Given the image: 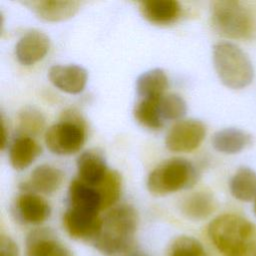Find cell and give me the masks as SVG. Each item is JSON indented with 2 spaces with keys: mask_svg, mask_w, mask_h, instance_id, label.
<instances>
[{
  "mask_svg": "<svg viewBox=\"0 0 256 256\" xmlns=\"http://www.w3.org/2000/svg\"><path fill=\"white\" fill-rule=\"evenodd\" d=\"M208 236L222 256H251L256 250V227L236 214H222L208 225Z\"/></svg>",
  "mask_w": 256,
  "mask_h": 256,
  "instance_id": "obj_1",
  "label": "cell"
},
{
  "mask_svg": "<svg viewBox=\"0 0 256 256\" xmlns=\"http://www.w3.org/2000/svg\"><path fill=\"white\" fill-rule=\"evenodd\" d=\"M138 227V214L128 204L111 208L101 218L100 229L93 239L98 251L105 255H115L131 245Z\"/></svg>",
  "mask_w": 256,
  "mask_h": 256,
  "instance_id": "obj_2",
  "label": "cell"
},
{
  "mask_svg": "<svg viewBox=\"0 0 256 256\" xmlns=\"http://www.w3.org/2000/svg\"><path fill=\"white\" fill-rule=\"evenodd\" d=\"M213 64L221 82L231 89H242L254 78L250 58L237 45L219 42L213 47Z\"/></svg>",
  "mask_w": 256,
  "mask_h": 256,
  "instance_id": "obj_3",
  "label": "cell"
},
{
  "mask_svg": "<svg viewBox=\"0 0 256 256\" xmlns=\"http://www.w3.org/2000/svg\"><path fill=\"white\" fill-rule=\"evenodd\" d=\"M211 24L218 34L229 39H248L254 31V18L250 9L235 0L212 2Z\"/></svg>",
  "mask_w": 256,
  "mask_h": 256,
  "instance_id": "obj_4",
  "label": "cell"
},
{
  "mask_svg": "<svg viewBox=\"0 0 256 256\" xmlns=\"http://www.w3.org/2000/svg\"><path fill=\"white\" fill-rule=\"evenodd\" d=\"M197 179V170L191 162L183 158H171L149 173L147 188L152 194L163 196L191 187Z\"/></svg>",
  "mask_w": 256,
  "mask_h": 256,
  "instance_id": "obj_5",
  "label": "cell"
},
{
  "mask_svg": "<svg viewBox=\"0 0 256 256\" xmlns=\"http://www.w3.org/2000/svg\"><path fill=\"white\" fill-rule=\"evenodd\" d=\"M47 148L57 155H71L78 152L86 140L85 124L81 116L73 111H66L63 118L50 126L45 133Z\"/></svg>",
  "mask_w": 256,
  "mask_h": 256,
  "instance_id": "obj_6",
  "label": "cell"
},
{
  "mask_svg": "<svg viewBox=\"0 0 256 256\" xmlns=\"http://www.w3.org/2000/svg\"><path fill=\"white\" fill-rule=\"evenodd\" d=\"M206 135L205 124L197 119H185L175 123L165 138L166 148L172 152H191L197 149Z\"/></svg>",
  "mask_w": 256,
  "mask_h": 256,
  "instance_id": "obj_7",
  "label": "cell"
},
{
  "mask_svg": "<svg viewBox=\"0 0 256 256\" xmlns=\"http://www.w3.org/2000/svg\"><path fill=\"white\" fill-rule=\"evenodd\" d=\"M63 225L71 237L93 241L100 229L101 217L96 213L68 207L63 215Z\"/></svg>",
  "mask_w": 256,
  "mask_h": 256,
  "instance_id": "obj_8",
  "label": "cell"
},
{
  "mask_svg": "<svg viewBox=\"0 0 256 256\" xmlns=\"http://www.w3.org/2000/svg\"><path fill=\"white\" fill-rule=\"evenodd\" d=\"M25 254L26 256H73L71 250L46 228L35 229L28 234Z\"/></svg>",
  "mask_w": 256,
  "mask_h": 256,
  "instance_id": "obj_9",
  "label": "cell"
},
{
  "mask_svg": "<svg viewBox=\"0 0 256 256\" xmlns=\"http://www.w3.org/2000/svg\"><path fill=\"white\" fill-rule=\"evenodd\" d=\"M50 48V40L46 34L38 30L26 32L15 46V56L19 63L30 66L45 57Z\"/></svg>",
  "mask_w": 256,
  "mask_h": 256,
  "instance_id": "obj_10",
  "label": "cell"
},
{
  "mask_svg": "<svg viewBox=\"0 0 256 256\" xmlns=\"http://www.w3.org/2000/svg\"><path fill=\"white\" fill-rule=\"evenodd\" d=\"M50 82L59 90L78 94L82 92L87 83V71L78 65H54L48 71Z\"/></svg>",
  "mask_w": 256,
  "mask_h": 256,
  "instance_id": "obj_11",
  "label": "cell"
},
{
  "mask_svg": "<svg viewBox=\"0 0 256 256\" xmlns=\"http://www.w3.org/2000/svg\"><path fill=\"white\" fill-rule=\"evenodd\" d=\"M40 19L47 22H60L73 17L80 8L79 1L30 0L23 2Z\"/></svg>",
  "mask_w": 256,
  "mask_h": 256,
  "instance_id": "obj_12",
  "label": "cell"
},
{
  "mask_svg": "<svg viewBox=\"0 0 256 256\" xmlns=\"http://www.w3.org/2000/svg\"><path fill=\"white\" fill-rule=\"evenodd\" d=\"M15 210L21 221L34 225L45 222L51 213L48 202L40 195L33 192L20 194L15 202Z\"/></svg>",
  "mask_w": 256,
  "mask_h": 256,
  "instance_id": "obj_13",
  "label": "cell"
},
{
  "mask_svg": "<svg viewBox=\"0 0 256 256\" xmlns=\"http://www.w3.org/2000/svg\"><path fill=\"white\" fill-rule=\"evenodd\" d=\"M68 192L69 207L96 214L104 210L102 196L97 186L88 185L75 178L71 181Z\"/></svg>",
  "mask_w": 256,
  "mask_h": 256,
  "instance_id": "obj_14",
  "label": "cell"
},
{
  "mask_svg": "<svg viewBox=\"0 0 256 256\" xmlns=\"http://www.w3.org/2000/svg\"><path fill=\"white\" fill-rule=\"evenodd\" d=\"M143 17L155 25H169L177 21L182 12L176 0H146L139 3Z\"/></svg>",
  "mask_w": 256,
  "mask_h": 256,
  "instance_id": "obj_15",
  "label": "cell"
},
{
  "mask_svg": "<svg viewBox=\"0 0 256 256\" xmlns=\"http://www.w3.org/2000/svg\"><path fill=\"white\" fill-rule=\"evenodd\" d=\"M64 181V173L59 168L43 164L37 166L31 173L28 181L25 183L28 192L41 194H52L56 192Z\"/></svg>",
  "mask_w": 256,
  "mask_h": 256,
  "instance_id": "obj_16",
  "label": "cell"
},
{
  "mask_svg": "<svg viewBox=\"0 0 256 256\" xmlns=\"http://www.w3.org/2000/svg\"><path fill=\"white\" fill-rule=\"evenodd\" d=\"M109 170L102 155L95 150L86 151L78 157L77 178L88 185H100Z\"/></svg>",
  "mask_w": 256,
  "mask_h": 256,
  "instance_id": "obj_17",
  "label": "cell"
},
{
  "mask_svg": "<svg viewBox=\"0 0 256 256\" xmlns=\"http://www.w3.org/2000/svg\"><path fill=\"white\" fill-rule=\"evenodd\" d=\"M216 208V199L208 191L194 192L186 196L180 204L183 215L191 220H204L213 214Z\"/></svg>",
  "mask_w": 256,
  "mask_h": 256,
  "instance_id": "obj_18",
  "label": "cell"
},
{
  "mask_svg": "<svg viewBox=\"0 0 256 256\" xmlns=\"http://www.w3.org/2000/svg\"><path fill=\"white\" fill-rule=\"evenodd\" d=\"M41 147L30 136L20 135L9 148V161L16 170H23L30 166L40 155Z\"/></svg>",
  "mask_w": 256,
  "mask_h": 256,
  "instance_id": "obj_19",
  "label": "cell"
},
{
  "mask_svg": "<svg viewBox=\"0 0 256 256\" xmlns=\"http://www.w3.org/2000/svg\"><path fill=\"white\" fill-rule=\"evenodd\" d=\"M251 144V136L238 128H225L217 131L212 137V146L218 152L235 154Z\"/></svg>",
  "mask_w": 256,
  "mask_h": 256,
  "instance_id": "obj_20",
  "label": "cell"
},
{
  "mask_svg": "<svg viewBox=\"0 0 256 256\" xmlns=\"http://www.w3.org/2000/svg\"><path fill=\"white\" fill-rule=\"evenodd\" d=\"M168 86V77L163 69L154 68L142 73L136 81L137 94L141 99L161 98Z\"/></svg>",
  "mask_w": 256,
  "mask_h": 256,
  "instance_id": "obj_21",
  "label": "cell"
},
{
  "mask_svg": "<svg viewBox=\"0 0 256 256\" xmlns=\"http://www.w3.org/2000/svg\"><path fill=\"white\" fill-rule=\"evenodd\" d=\"M232 196L242 202L256 198V172L246 166L237 169L229 182Z\"/></svg>",
  "mask_w": 256,
  "mask_h": 256,
  "instance_id": "obj_22",
  "label": "cell"
},
{
  "mask_svg": "<svg viewBox=\"0 0 256 256\" xmlns=\"http://www.w3.org/2000/svg\"><path fill=\"white\" fill-rule=\"evenodd\" d=\"M161 98L140 99L135 105L133 110L134 117L143 127L151 130L162 128L164 120L160 112Z\"/></svg>",
  "mask_w": 256,
  "mask_h": 256,
  "instance_id": "obj_23",
  "label": "cell"
},
{
  "mask_svg": "<svg viewBox=\"0 0 256 256\" xmlns=\"http://www.w3.org/2000/svg\"><path fill=\"white\" fill-rule=\"evenodd\" d=\"M44 125V116L39 110L33 107H25L18 114L17 128L21 135L32 137L33 135L41 132Z\"/></svg>",
  "mask_w": 256,
  "mask_h": 256,
  "instance_id": "obj_24",
  "label": "cell"
},
{
  "mask_svg": "<svg viewBox=\"0 0 256 256\" xmlns=\"http://www.w3.org/2000/svg\"><path fill=\"white\" fill-rule=\"evenodd\" d=\"M99 189L102 200L104 210L113 206L121 195L122 188V178L121 175L115 170H109L103 182L97 186Z\"/></svg>",
  "mask_w": 256,
  "mask_h": 256,
  "instance_id": "obj_25",
  "label": "cell"
},
{
  "mask_svg": "<svg viewBox=\"0 0 256 256\" xmlns=\"http://www.w3.org/2000/svg\"><path fill=\"white\" fill-rule=\"evenodd\" d=\"M169 256H208L202 243L191 236L177 237L171 247Z\"/></svg>",
  "mask_w": 256,
  "mask_h": 256,
  "instance_id": "obj_26",
  "label": "cell"
},
{
  "mask_svg": "<svg viewBox=\"0 0 256 256\" xmlns=\"http://www.w3.org/2000/svg\"><path fill=\"white\" fill-rule=\"evenodd\" d=\"M186 110L185 100L177 94H166L160 100V112L163 119H179L186 113Z\"/></svg>",
  "mask_w": 256,
  "mask_h": 256,
  "instance_id": "obj_27",
  "label": "cell"
},
{
  "mask_svg": "<svg viewBox=\"0 0 256 256\" xmlns=\"http://www.w3.org/2000/svg\"><path fill=\"white\" fill-rule=\"evenodd\" d=\"M0 256H19V249L15 241L4 234L0 237Z\"/></svg>",
  "mask_w": 256,
  "mask_h": 256,
  "instance_id": "obj_28",
  "label": "cell"
},
{
  "mask_svg": "<svg viewBox=\"0 0 256 256\" xmlns=\"http://www.w3.org/2000/svg\"><path fill=\"white\" fill-rule=\"evenodd\" d=\"M6 137H7V134H6V125H5V122H4V119H2V143H1V148L4 149L5 145H6Z\"/></svg>",
  "mask_w": 256,
  "mask_h": 256,
  "instance_id": "obj_29",
  "label": "cell"
},
{
  "mask_svg": "<svg viewBox=\"0 0 256 256\" xmlns=\"http://www.w3.org/2000/svg\"><path fill=\"white\" fill-rule=\"evenodd\" d=\"M254 212L256 214V198H255V202H254Z\"/></svg>",
  "mask_w": 256,
  "mask_h": 256,
  "instance_id": "obj_30",
  "label": "cell"
},
{
  "mask_svg": "<svg viewBox=\"0 0 256 256\" xmlns=\"http://www.w3.org/2000/svg\"><path fill=\"white\" fill-rule=\"evenodd\" d=\"M254 256H256V253H255V254H254Z\"/></svg>",
  "mask_w": 256,
  "mask_h": 256,
  "instance_id": "obj_31",
  "label": "cell"
}]
</instances>
